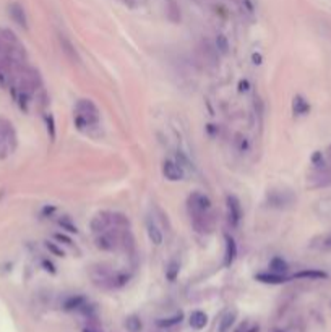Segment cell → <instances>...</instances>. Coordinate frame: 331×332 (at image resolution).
<instances>
[{"mask_svg":"<svg viewBox=\"0 0 331 332\" xmlns=\"http://www.w3.org/2000/svg\"><path fill=\"white\" fill-rule=\"evenodd\" d=\"M188 214L193 229L198 233H208L213 229V206L211 199L204 193L195 191L188 196Z\"/></svg>","mask_w":331,"mask_h":332,"instance_id":"cell-1","label":"cell"},{"mask_svg":"<svg viewBox=\"0 0 331 332\" xmlns=\"http://www.w3.org/2000/svg\"><path fill=\"white\" fill-rule=\"evenodd\" d=\"M90 276H91L92 282H94L96 285H101V287H106V288L124 287L130 279L129 274L112 271V269L102 266V264H99V266H92Z\"/></svg>","mask_w":331,"mask_h":332,"instance_id":"cell-2","label":"cell"},{"mask_svg":"<svg viewBox=\"0 0 331 332\" xmlns=\"http://www.w3.org/2000/svg\"><path fill=\"white\" fill-rule=\"evenodd\" d=\"M75 112H76L75 122L78 125V128H81V125L83 127H96V125H99L101 114H99V109L96 107V104L92 102V100L80 99L76 102Z\"/></svg>","mask_w":331,"mask_h":332,"instance_id":"cell-3","label":"cell"},{"mask_svg":"<svg viewBox=\"0 0 331 332\" xmlns=\"http://www.w3.org/2000/svg\"><path fill=\"white\" fill-rule=\"evenodd\" d=\"M120 243H122L120 229L112 227L96 235V247L102 249V251H114V249L119 248Z\"/></svg>","mask_w":331,"mask_h":332,"instance_id":"cell-4","label":"cell"},{"mask_svg":"<svg viewBox=\"0 0 331 332\" xmlns=\"http://www.w3.org/2000/svg\"><path fill=\"white\" fill-rule=\"evenodd\" d=\"M226 204H227V220H229V224H231L232 227H237V225L240 224V220H242L240 201H239L237 196L229 195L227 199H226Z\"/></svg>","mask_w":331,"mask_h":332,"instance_id":"cell-5","label":"cell"},{"mask_svg":"<svg viewBox=\"0 0 331 332\" xmlns=\"http://www.w3.org/2000/svg\"><path fill=\"white\" fill-rule=\"evenodd\" d=\"M163 175H164V179L169 182H180V180H184L185 170H184V167L180 166V162L167 159V161L163 162Z\"/></svg>","mask_w":331,"mask_h":332,"instance_id":"cell-6","label":"cell"},{"mask_svg":"<svg viewBox=\"0 0 331 332\" xmlns=\"http://www.w3.org/2000/svg\"><path fill=\"white\" fill-rule=\"evenodd\" d=\"M58 42H60L62 52L65 54V57L72 62V64H81V57L78 54L76 47L73 46V42L68 39L65 34H58Z\"/></svg>","mask_w":331,"mask_h":332,"instance_id":"cell-7","label":"cell"},{"mask_svg":"<svg viewBox=\"0 0 331 332\" xmlns=\"http://www.w3.org/2000/svg\"><path fill=\"white\" fill-rule=\"evenodd\" d=\"M198 50L200 54H202L203 60H206V64H211V65H216L218 60H219V52L216 49V46L211 44L208 39H203L200 42L198 46Z\"/></svg>","mask_w":331,"mask_h":332,"instance_id":"cell-8","label":"cell"},{"mask_svg":"<svg viewBox=\"0 0 331 332\" xmlns=\"http://www.w3.org/2000/svg\"><path fill=\"white\" fill-rule=\"evenodd\" d=\"M8 15L13 20V23H17L19 28H23V30H28V17H26V12H24V8L19 5V3H17V2L10 3V5H8Z\"/></svg>","mask_w":331,"mask_h":332,"instance_id":"cell-9","label":"cell"},{"mask_svg":"<svg viewBox=\"0 0 331 332\" xmlns=\"http://www.w3.org/2000/svg\"><path fill=\"white\" fill-rule=\"evenodd\" d=\"M91 230L94 232L96 235L104 232V230H109L112 229V222H110V214L109 213H101L92 217L91 224H90Z\"/></svg>","mask_w":331,"mask_h":332,"instance_id":"cell-10","label":"cell"},{"mask_svg":"<svg viewBox=\"0 0 331 332\" xmlns=\"http://www.w3.org/2000/svg\"><path fill=\"white\" fill-rule=\"evenodd\" d=\"M146 232H148V238H149L151 243L156 245V247L163 245L164 235H163V232H161V229L158 227V224H156L153 219L146 220Z\"/></svg>","mask_w":331,"mask_h":332,"instance_id":"cell-11","label":"cell"},{"mask_svg":"<svg viewBox=\"0 0 331 332\" xmlns=\"http://www.w3.org/2000/svg\"><path fill=\"white\" fill-rule=\"evenodd\" d=\"M0 136L3 138L5 143L10 144V148H15V144H17V134H15L12 123L7 122V120H0Z\"/></svg>","mask_w":331,"mask_h":332,"instance_id":"cell-12","label":"cell"},{"mask_svg":"<svg viewBox=\"0 0 331 332\" xmlns=\"http://www.w3.org/2000/svg\"><path fill=\"white\" fill-rule=\"evenodd\" d=\"M237 258V245L232 237L226 235V251H224V266L229 267Z\"/></svg>","mask_w":331,"mask_h":332,"instance_id":"cell-13","label":"cell"},{"mask_svg":"<svg viewBox=\"0 0 331 332\" xmlns=\"http://www.w3.org/2000/svg\"><path fill=\"white\" fill-rule=\"evenodd\" d=\"M257 281H260L263 283H284L287 281L286 276H282V274H276V272H263V274H258L255 276Z\"/></svg>","mask_w":331,"mask_h":332,"instance_id":"cell-14","label":"cell"},{"mask_svg":"<svg viewBox=\"0 0 331 332\" xmlns=\"http://www.w3.org/2000/svg\"><path fill=\"white\" fill-rule=\"evenodd\" d=\"M206 324H208V316L204 315L203 311H193L192 315H190V326H192L193 329L200 331Z\"/></svg>","mask_w":331,"mask_h":332,"instance_id":"cell-15","label":"cell"},{"mask_svg":"<svg viewBox=\"0 0 331 332\" xmlns=\"http://www.w3.org/2000/svg\"><path fill=\"white\" fill-rule=\"evenodd\" d=\"M292 107H294V114H297V115H305V114H309V110H310L309 102H307L302 96H295L294 102H292Z\"/></svg>","mask_w":331,"mask_h":332,"instance_id":"cell-16","label":"cell"},{"mask_svg":"<svg viewBox=\"0 0 331 332\" xmlns=\"http://www.w3.org/2000/svg\"><path fill=\"white\" fill-rule=\"evenodd\" d=\"M294 279H326V274L318 269H304V271L297 272Z\"/></svg>","mask_w":331,"mask_h":332,"instance_id":"cell-17","label":"cell"},{"mask_svg":"<svg viewBox=\"0 0 331 332\" xmlns=\"http://www.w3.org/2000/svg\"><path fill=\"white\" fill-rule=\"evenodd\" d=\"M236 311H227L226 315L222 316L221 322H219V332H227L231 329V326L234 324V321H236Z\"/></svg>","mask_w":331,"mask_h":332,"instance_id":"cell-18","label":"cell"},{"mask_svg":"<svg viewBox=\"0 0 331 332\" xmlns=\"http://www.w3.org/2000/svg\"><path fill=\"white\" fill-rule=\"evenodd\" d=\"M270 267H271V271H273V272H276V274H284V272L287 271V269H289V266H287V263H286L282 258H279V256H276V258H273V259H271Z\"/></svg>","mask_w":331,"mask_h":332,"instance_id":"cell-19","label":"cell"},{"mask_svg":"<svg viewBox=\"0 0 331 332\" xmlns=\"http://www.w3.org/2000/svg\"><path fill=\"white\" fill-rule=\"evenodd\" d=\"M214 46H216L219 54L226 55L229 52V41H227V37L224 34H218L216 36V42H214Z\"/></svg>","mask_w":331,"mask_h":332,"instance_id":"cell-20","label":"cell"},{"mask_svg":"<svg viewBox=\"0 0 331 332\" xmlns=\"http://www.w3.org/2000/svg\"><path fill=\"white\" fill-rule=\"evenodd\" d=\"M180 272V266L177 261H170L167 264V269H166V277L169 279V281H175Z\"/></svg>","mask_w":331,"mask_h":332,"instance_id":"cell-21","label":"cell"},{"mask_svg":"<svg viewBox=\"0 0 331 332\" xmlns=\"http://www.w3.org/2000/svg\"><path fill=\"white\" fill-rule=\"evenodd\" d=\"M86 305V300L83 297H73L70 300H67L65 303V308L67 310H80Z\"/></svg>","mask_w":331,"mask_h":332,"instance_id":"cell-22","label":"cell"},{"mask_svg":"<svg viewBox=\"0 0 331 332\" xmlns=\"http://www.w3.org/2000/svg\"><path fill=\"white\" fill-rule=\"evenodd\" d=\"M125 326H127V329H129L130 332H140V331H141V321H140V317H138V316H130V317H127Z\"/></svg>","mask_w":331,"mask_h":332,"instance_id":"cell-23","label":"cell"},{"mask_svg":"<svg viewBox=\"0 0 331 332\" xmlns=\"http://www.w3.org/2000/svg\"><path fill=\"white\" fill-rule=\"evenodd\" d=\"M58 224H60V225H62V229H65L67 232H70V233H78V227L72 222V219H70V217H67V216H63L62 219H58Z\"/></svg>","mask_w":331,"mask_h":332,"instance_id":"cell-24","label":"cell"},{"mask_svg":"<svg viewBox=\"0 0 331 332\" xmlns=\"http://www.w3.org/2000/svg\"><path fill=\"white\" fill-rule=\"evenodd\" d=\"M46 125H47V133H49V138L55 139V120H54V115L52 114H47L46 115Z\"/></svg>","mask_w":331,"mask_h":332,"instance_id":"cell-25","label":"cell"},{"mask_svg":"<svg viewBox=\"0 0 331 332\" xmlns=\"http://www.w3.org/2000/svg\"><path fill=\"white\" fill-rule=\"evenodd\" d=\"M240 5H242V12H245L247 15L253 17V13H255V7H253L252 0H240Z\"/></svg>","mask_w":331,"mask_h":332,"instance_id":"cell-26","label":"cell"},{"mask_svg":"<svg viewBox=\"0 0 331 332\" xmlns=\"http://www.w3.org/2000/svg\"><path fill=\"white\" fill-rule=\"evenodd\" d=\"M180 319H182V315H177V316H174V317H170V319H164V321H159V326H172L175 324V322H179Z\"/></svg>","mask_w":331,"mask_h":332,"instance_id":"cell-27","label":"cell"},{"mask_svg":"<svg viewBox=\"0 0 331 332\" xmlns=\"http://www.w3.org/2000/svg\"><path fill=\"white\" fill-rule=\"evenodd\" d=\"M46 247H47V249H49V251H52L54 254H57V256H63V251H62L60 248L57 247L55 243H51V242H47V243H46Z\"/></svg>","mask_w":331,"mask_h":332,"instance_id":"cell-28","label":"cell"},{"mask_svg":"<svg viewBox=\"0 0 331 332\" xmlns=\"http://www.w3.org/2000/svg\"><path fill=\"white\" fill-rule=\"evenodd\" d=\"M54 237H55L58 242H65L67 245H72V240L68 238V237H65V235H62V233H55L54 235Z\"/></svg>","mask_w":331,"mask_h":332,"instance_id":"cell-29","label":"cell"},{"mask_svg":"<svg viewBox=\"0 0 331 332\" xmlns=\"http://www.w3.org/2000/svg\"><path fill=\"white\" fill-rule=\"evenodd\" d=\"M122 2H124L125 5L130 7V8H135L136 7V0H122Z\"/></svg>","mask_w":331,"mask_h":332,"instance_id":"cell-30","label":"cell"},{"mask_svg":"<svg viewBox=\"0 0 331 332\" xmlns=\"http://www.w3.org/2000/svg\"><path fill=\"white\" fill-rule=\"evenodd\" d=\"M42 264H44V267H47V269H46V271L55 272V269H54V266H52V263H49V261H42Z\"/></svg>","mask_w":331,"mask_h":332,"instance_id":"cell-31","label":"cell"},{"mask_svg":"<svg viewBox=\"0 0 331 332\" xmlns=\"http://www.w3.org/2000/svg\"><path fill=\"white\" fill-rule=\"evenodd\" d=\"M0 55H7V46L0 41Z\"/></svg>","mask_w":331,"mask_h":332,"instance_id":"cell-32","label":"cell"},{"mask_svg":"<svg viewBox=\"0 0 331 332\" xmlns=\"http://www.w3.org/2000/svg\"><path fill=\"white\" fill-rule=\"evenodd\" d=\"M248 89V81H240V91Z\"/></svg>","mask_w":331,"mask_h":332,"instance_id":"cell-33","label":"cell"},{"mask_svg":"<svg viewBox=\"0 0 331 332\" xmlns=\"http://www.w3.org/2000/svg\"><path fill=\"white\" fill-rule=\"evenodd\" d=\"M253 60H255V64H261V62H260V60H261V57H260V55H257V54L253 55Z\"/></svg>","mask_w":331,"mask_h":332,"instance_id":"cell-34","label":"cell"},{"mask_svg":"<svg viewBox=\"0 0 331 332\" xmlns=\"http://www.w3.org/2000/svg\"><path fill=\"white\" fill-rule=\"evenodd\" d=\"M85 332H94V331H91V329H86Z\"/></svg>","mask_w":331,"mask_h":332,"instance_id":"cell-35","label":"cell"}]
</instances>
